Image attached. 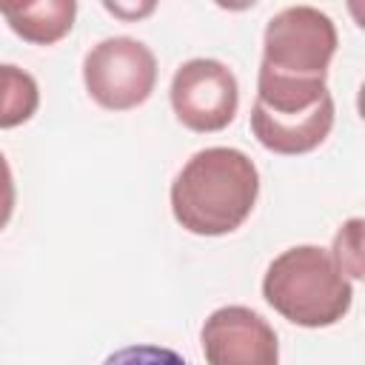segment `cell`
Wrapping results in <instances>:
<instances>
[{"label": "cell", "instance_id": "cell-10", "mask_svg": "<svg viewBox=\"0 0 365 365\" xmlns=\"http://www.w3.org/2000/svg\"><path fill=\"white\" fill-rule=\"evenodd\" d=\"M362 220L351 217L339 225L334 245H331V257L336 262V268L348 277V279H362Z\"/></svg>", "mask_w": 365, "mask_h": 365}, {"label": "cell", "instance_id": "cell-8", "mask_svg": "<svg viewBox=\"0 0 365 365\" xmlns=\"http://www.w3.org/2000/svg\"><path fill=\"white\" fill-rule=\"evenodd\" d=\"M0 17L9 29L34 46L60 43L77 17L74 0H40V3H0Z\"/></svg>", "mask_w": 365, "mask_h": 365}, {"label": "cell", "instance_id": "cell-3", "mask_svg": "<svg viewBox=\"0 0 365 365\" xmlns=\"http://www.w3.org/2000/svg\"><path fill=\"white\" fill-rule=\"evenodd\" d=\"M265 302L299 328H331L354 305V282L319 245H291L262 274Z\"/></svg>", "mask_w": 365, "mask_h": 365}, {"label": "cell", "instance_id": "cell-6", "mask_svg": "<svg viewBox=\"0 0 365 365\" xmlns=\"http://www.w3.org/2000/svg\"><path fill=\"white\" fill-rule=\"evenodd\" d=\"M205 365H279V339L248 305H222L200 328Z\"/></svg>", "mask_w": 365, "mask_h": 365}, {"label": "cell", "instance_id": "cell-12", "mask_svg": "<svg viewBox=\"0 0 365 365\" xmlns=\"http://www.w3.org/2000/svg\"><path fill=\"white\" fill-rule=\"evenodd\" d=\"M14 202H17V188H14V174L11 165L6 160V154L0 151V231L9 225L11 214H14Z\"/></svg>", "mask_w": 365, "mask_h": 365}, {"label": "cell", "instance_id": "cell-7", "mask_svg": "<svg viewBox=\"0 0 365 365\" xmlns=\"http://www.w3.org/2000/svg\"><path fill=\"white\" fill-rule=\"evenodd\" d=\"M334 117H336V106H334L331 94L302 114H271L254 103L251 106V134L257 137V143L265 151L282 154V157H297V154H308V151L319 148L328 140V134L334 128Z\"/></svg>", "mask_w": 365, "mask_h": 365}, {"label": "cell", "instance_id": "cell-13", "mask_svg": "<svg viewBox=\"0 0 365 365\" xmlns=\"http://www.w3.org/2000/svg\"><path fill=\"white\" fill-rule=\"evenodd\" d=\"M106 11L123 17V20H137L143 14H151L154 11V3H145V6H120V3H106Z\"/></svg>", "mask_w": 365, "mask_h": 365}, {"label": "cell", "instance_id": "cell-4", "mask_svg": "<svg viewBox=\"0 0 365 365\" xmlns=\"http://www.w3.org/2000/svg\"><path fill=\"white\" fill-rule=\"evenodd\" d=\"M83 83L88 97L106 111H131L143 106L157 86V57L134 37H106L83 57Z\"/></svg>", "mask_w": 365, "mask_h": 365}, {"label": "cell", "instance_id": "cell-9", "mask_svg": "<svg viewBox=\"0 0 365 365\" xmlns=\"http://www.w3.org/2000/svg\"><path fill=\"white\" fill-rule=\"evenodd\" d=\"M40 108V86L37 80L14 66L0 63V128H17L29 123Z\"/></svg>", "mask_w": 365, "mask_h": 365}, {"label": "cell", "instance_id": "cell-11", "mask_svg": "<svg viewBox=\"0 0 365 365\" xmlns=\"http://www.w3.org/2000/svg\"><path fill=\"white\" fill-rule=\"evenodd\" d=\"M103 365H191L182 354L165 345H151V342H137L117 348L103 359Z\"/></svg>", "mask_w": 365, "mask_h": 365}, {"label": "cell", "instance_id": "cell-2", "mask_svg": "<svg viewBox=\"0 0 365 365\" xmlns=\"http://www.w3.org/2000/svg\"><path fill=\"white\" fill-rule=\"evenodd\" d=\"M259 171L254 160L231 145H211L185 160L168 200L180 228L197 237H225L254 211Z\"/></svg>", "mask_w": 365, "mask_h": 365}, {"label": "cell", "instance_id": "cell-1", "mask_svg": "<svg viewBox=\"0 0 365 365\" xmlns=\"http://www.w3.org/2000/svg\"><path fill=\"white\" fill-rule=\"evenodd\" d=\"M339 34L317 6H285L262 31L254 103L271 114H302L325 100Z\"/></svg>", "mask_w": 365, "mask_h": 365}, {"label": "cell", "instance_id": "cell-5", "mask_svg": "<svg viewBox=\"0 0 365 365\" xmlns=\"http://www.w3.org/2000/svg\"><path fill=\"white\" fill-rule=\"evenodd\" d=\"M174 117L197 134H214L234 123L240 108V83L234 71L214 57H194L177 66L168 88Z\"/></svg>", "mask_w": 365, "mask_h": 365}]
</instances>
